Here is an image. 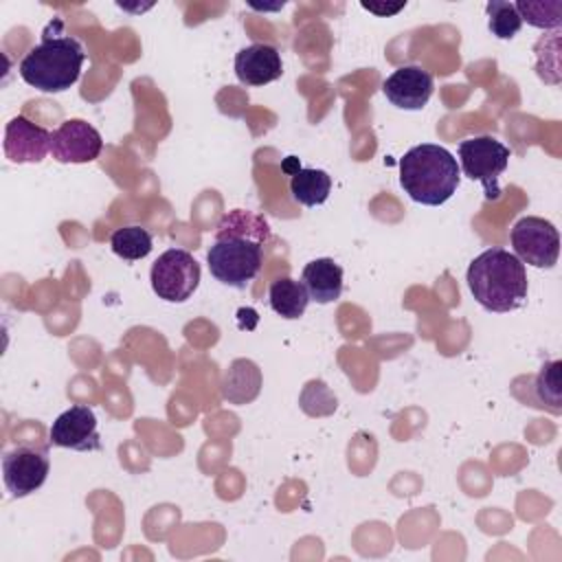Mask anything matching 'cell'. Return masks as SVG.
<instances>
[{
	"mask_svg": "<svg viewBox=\"0 0 562 562\" xmlns=\"http://www.w3.org/2000/svg\"><path fill=\"white\" fill-rule=\"evenodd\" d=\"M270 241V226L263 215L233 209L215 226L213 246L206 252L211 274L231 288L244 290L261 270L263 246Z\"/></svg>",
	"mask_w": 562,
	"mask_h": 562,
	"instance_id": "6da1fadb",
	"label": "cell"
},
{
	"mask_svg": "<svg viewBox=\"0 0 562 562\" xmlns=\"http://www.w3.org/2000/svg\"><path fill=\"white\" fill-rule=\"evenodd\" d=\"M86 61L83 44L64 31L61 20H50L42 31L40 44L26 50L18 72L35 90L55 94L77 83Z\"/></svg>",
	"mask_w": 562,
	"mask_h": 562,
	"instance_id": "7a4b0ae2",
	"label": "cell"
},
{
	"mask_svg": "<svg viewBox=\"0 0 562 562\" xmlns=\"http://www.w3.org/2000/svg\"><path fill=\"white\" fill-rule=\"evenodd\" d=\"M465 281L474 301L496 314L518 310L529 290L525 263L514 252L498 246L483 250L470 261Z\"/></svg>",
	"mask_w": 562,
	"mask_h": 562,
	"instance_id": "3957f363",
	"label": "cell"
},
{
	"mask_svg": "<svg viewBox=\"0 0 562 562\" xmlns=\"http://www.w3.org/2000/svg\"><path fill=\"white\" fill-rule=\"evenodd\" d=\"M461 182L457 158L441 145L422 143L400 158V187L404 193L426 206L448 202Z\"/></svg>",
	"mask_w": 562,
	"mask_h": 562,
	"instance_id": "277c9868",
	"label": "cell"
},
{
	"mask_svg": "<svg viewBox=\"0 0 562 562\" xmlns=\"http://www.w3.org/2000/svg\"><path fill=\"white\" fill-rule=\"evenodd\" d=\"M459 169L470 180H479L485 191V200H498L501 187L498 178L509 165L512 151L498 138L483 134L459 143Z\"/></svg>",
	"mask_w": 562,
	"mask_h": 562,
	"instance_id": "5b68a950",
	"label": "cell"
},
{
	"mask_svg": "<svg viewBox=\"0 0 562 562\" xmlns=\"http://www.w3.org/2000/svg\"><path fill=\"white\" fill-rule=\"evenodd\" d=\"M151 290L167 303H184L200 285V263L184 248L165 250L149 272Z\"/></svg>",
	"mask_w": 562,
	"mask_h": 562,
	"instance_id": "8992f818",
	"label": "cell"
},
{
	"mask_svg": "<svg viewBox=\"0 0 562 562\" xmlns=\"http://www.w3.org/2000/svg\"><path fill=\"white\" fill-rule=\"evenodd\" d=\"M514 255L533 268H553L560 255V233L558 228L536 215L520 217L509 233Z\"/></svg>",
	"mask_w": 562,
	"mask_h": 562,
	"instance_id": "52a82bcc",
	"label": "cell"
},
{
	"mask_svg": "<svg viewBox=\"0 0 562 562\" xmlns=\"http://www.w3.org/2000/svg\"><path fill=\"white\" fill-rule=\"evenodd\" d=\"M50 461L46 446H15L2 454V481L13 498H22L40 490L48 476Z\"/></svg>",
	"mask_w": 562,
	"mask_h": 562,
	"instance_id": "ba28073f",
	"label": "cell"
},
{
	"mask_svg": "<svg viewBox=\"0 0 562 562\" xmlns=\"http://www.w3.org/2000/svg\"><path fill=\"white\" fill-rule=\"evenodd\" d=\"M103 149V138L83 119H66L50 132V154L57 162H92Z\"/></svg>",
	"mask_w": 562,
	"mask_h": 562,
	"instance_id": "9c48e42d",
	"label": "cell"
},
{
	"mask_svg": "<svg viewBox=\"0 0 562 562\" xmlns=\"http://www.w3.org/2000/svg\"><path fill=\"white\" fill-rule=\"evenodd\" d=\"M48 441L57 448H70L77 452L101 450L94 411L86 404L70 406L50 424Z\"/></svg>",
	"mask_w": 562,
	"mask_h": 562,
	"instance_id": "30bf717a",
	"label": "cell"
},
{
	"mask_svg": "<svg viewBox=\"0 0 562 562\" xmlns=\"http://www.w3.org/2000/svg\"><path fill=\"white\" fill-rule=\"evenodd\" d=\"M435 90L432 75L422 66H400L382 83L384 97L400 110H422Z\"/></svg>",
	"mask_w": 562,
	"mask_h": 562,
	"instance_id": "8fae6325",
	"label": "cell"
},
{
	"mask_svg": "<svg viewBox=\"0 0 562 562\" xmlns=\"http://www.w3.org/2000/svg\"><path fill=\"white\" fill-rule=\"evenodd\" d=\"M2 149L11 162H42L50 151V132L26 116H13L4 127Z\"/></svg>",
	"mask_w": 562,
	"mask_h": 562,
	"instance_id": "7c38bea8",
	"label": "cell"
},
{
	"mask_svg": "<svg viewBox=\"0 0 562 562\" xmlns=\"http://www.w3.org/2000/svg\"><path fill=\"white\" fill-rule=\"evenodd\" d=\"M235 75L241 83L255 88L277 81L283 75L281 53L277 50V46L266 42L244 46L235 55Z\"/></svg>",
	"mask_w": 562,
	"mask_h": 562,
	"instance_id": "4fadbf2b",
	"label": "cell"
},
{
	"mask_svg": "<svg viewBox=\"0 0 562 562\" xmlns=\"http://www.w3.org/2000/svg\"><path fill=\"white\" fill-rule=\"evenodd\" d=\"M301 283L305 285L310 301L321 305L334 303L342 292V268L331 257H321L305 263L301 272Z\"/></svg>",
	"mask_w": 562,
	"mask_h": 562,
	"instance_id": "5bb4252c",
	"label": "cell"
},
{
	"mask_svg": "<svg viewBox=\"0 0 562 562\" xmlns=\"http://www.w3.org/2000/svg\"><path fill=\"white\" fill-rule=\"evenodd\" d=\"M261 386L259 367L252 360H233L222 380V395L233 404H246L257 397Z\"/></svg>",
	"mask_w": 562,
	"mask_h": 562,
	"instance_id": "9a60e30c",
	"label": "cell"
},
{
	"mask_svg": "<svg viewBox=\"0 0 562 562\" xmlns=\"http://www.w3.org/2000/svg\"><path fill=\"white\" fill-rule=\"evenodd\" d=\"M268 303L274 314H279L281 318L294 321V318L303 316V312L310 303V294L301 281H296L292 277H279L270 283Z\"/></svg>",
	"mask_w": 562,
	"mask_h": 562,
	"instance_id": "2e32d148",
	"label": "cell"
},
{
	"mask_svg": "<svg viewBox=\"0 0 562 562\" xmlns=\"http://www.w3.org/2000/svg\"><path fill=\"white\" fill-rule=\"evenodd\" d=\"M331 178L323 169H296L290 178V193L303 206H318L329 198Z\"/></svg>",
	"mask_w": 562,
	"mask_h": 562,
	"instance_id": "e0dca14e",
	"label": "cell"
},
{
	"mask_svg": "<svg viewBox=\"0 0 562 562\" xmlns=\"http://www.w3.org/2000/svg\"><path fill=\"white\" fill-rule=\"evenodd\" d=\"M110 248L125 261H138L154 248V237L143 226H121L110 235Z\"/></svg>",
	"mask_w": 562,
	"mask_h": 562,
	"instance_id": "ac0fdd59",
	"label": "cell"
},
{
	"mask_svg": "<svg viewBox=\"0 0 562 562\" xmlns=\"http://www.w3.org/2000/svg\"><path fill=\"white\" fill-rule=\"evenodd\" d=\"M485 11L490 18L487 26H490L492 35H496L498 40H512L522 26V20H520L514 2L492 0V2H487Z\"/></svg>",
	"mask_w": 562,
	"mask_h": 562,
	"instance_id": "d6986e66",
	"label": "cell"
},
{
	"mask_svg": "<svg viewBox=\"0 0 562 562\" xmlns=\"http://www.w3.org/2000/svg\"><path fill=\"white\" fill-rule=\"evenodd\" d=\"M520 20L538 29H558L562 24L560 2H516L514 4Z\"/></svg>",
	"mask_w": 562,
	"mask_h": 562,
	"instance_id": "ffe728a7",
	"label": "cell"
},
{
	"mask_svg": "<svg viewBox=\"0 0 562 562\" xmlns=\"http://www.w3.org/2000/svg\"><path fill=\"white\" fill-rule=\"evenodd\" d=\"M536 393L542 406H551L553 413H560V362H547L542 364L538 380H536Z\"/></svg>",
	"mask_w": 562,
	"mask_h": 562,
	"instance_id": "44dd1931",
	"label": "cell"
},
{
	"mask_svg": "<svg viewBox=\"0 0 562 562\" xmlns=\"http://www.w3.org/2000/svg\"><path fill=\"white\" fill-rule=\"evenodd\" d=\"M406 7V2H400V4H393V7H382V4H367V2H362V9H367V11H371V13H375V15H393V13H397L400 9H404Z\"/></svg>",
	"mask_w": 562,
	"mask_h": 562,
	"instance_id": "7402d4cb",
	"label": "cell"
}]
</instances>
